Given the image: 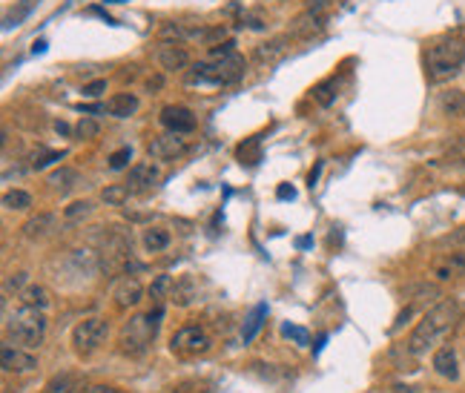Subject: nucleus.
Returning a JSON list of instances; mask_svg holds the SVG:
<instances>
[{
	"mask_svg": "<svg viewBox=\"0 0 465 393\" xmlns=\"http://www.w3.org/2000/svg\"><path fill=\"white\" fill-rule=\"evenodd\" d=\"M456 319H459V304L454 298H442L439 304H434L422 316V322L414 328V333L408 339V353H414V356L428 353L434 345H439L454 330Z\"/></svg>",
	"mask_w": 465,
	"mask_h": 393,
	"instance_id": "obj_1",
	"label": "nucleus"
},
{
	"mask_svg": "<svg viewBox=\"0 0 465 393\" xmlns=\"http://www.w3.org/2000/svg\"><path fill=\"white\" fill-rule=\"evenodd\" d=\"M465 63V41L456 32H448L425 49V75L431 84H445Z\"/></svg>",
	"mask_w": 465,
	"mask_h": 393,
	"instance_id": "obj_2",
	"label": "nucleus"
},
{
	"mask_svg": "<svg viewBox=\"0 0 465 393\" xmlns=\"http://www.w3.org/2000/svg\"><path fill=\"white\" fill-rule=\"evenodd\" d=\"M247 63L239 52H232L227 58H210L201 63H193V69H187L184 81L190 87H218V84H236L245 75Z\"/></svg>",
	"mask_w": 465,
	"mask_h": 393,
	"instance_id": "obj_3",
	"label": "nucleus"
},
{
	"mask_svg": "<svg viewBox=\"0 0 465 393\" xmlns=\"http://www.w3.org/2000/svg\"><path fill=\"white\" fill-rule=\"evenodd\" d=\"M164 316V310L159 307L155 313H146V316H132L124 328H121V336H118V348L124 356H144L155 339V333H159V322Z\"/></svg>",
	"mask_w": 465,
	"mask_h": 393,
	"instance_id": "obj_4",
	"label": "nucleus"
},
{
	"mask_svg": "<svg viewBox=\"0 0 465 393\" xmlns=\"http://www.w3.org/2000/svg\"><path fill=\"white\" fill-rule=\"evenodd\" d=\"M9 336L21 345V348H38L46 336V316L43 310L38 307H29V304H21L12 316H9Z\"/></svg>",
	"mask_w": 465,
	"mask_h": 393,
	"instance_id": "obj_5",
	"label": "nucleus"
},
{
	"mask_svg": "<svg viewBox=\"0 0 465 393\" xmlns=\"http://www.w3.org/2000/svg\"><path fill=\"white\" fill-rule=\"evenodd\" d=\"M107 322L104 319H84L72 330V345H75V353L78 356H92L104 342H107Z\"/></svg>",
	"mask_w": 465,
	"mask_h": 393,
	"instance_id": "obj_6",
	"label": "nucleus"
},
{
	"mask_svg": "<svg viewBox=\"0 0 465 393\" xmlns=\"http://www.w3.org/2000/svg\"><path fill=\"white\" fill-rule=\"evenodd\" d=\"M170 348H173V353H178V356H201V353L210 350V336H207L204 328L187 325V328L176 330Z\"/></svg>",
	"mask_w": 465,
	"mask_h": 393,
	"instance_id": "obj_7",
	"label": "nucleus"
},
{
	"mask_svg": "<svg viewBox=\"0 0 465 393\" xmlns=\"http://www.w3.org/2000/svg\"><path fill=\"white\" fill-rule=\"evenodd\" d=\"M187 144L184 138H178V132H164V135H155L146 144V155L152 161H176L178 155H184Z\"/></svg>",
	"mask_w": 465,
	"mask_h": 393,
	"instance_id": "obj_8",
	"label": "nucleus"
},
{
	"mask_svg": "<svg viewBox=\"0 0 465 393\" xmlns=\"http://www.w3.org/2000/svg\"><path fill=\"white\" fill-rule=\"evenodd\" d=\"M0 365H4L6 373H29L38 367V359L29 348H21V345H12L6 342L0 348Z\"/></svg>",
	"mask_w": 465,
	"mask_h": 393,
	"instance_id": "obj_9",
	"label": "nucleus"
},
{
	"mask_svg": "<svg viewBox=\"0 0 465 393\" xmlns=\"http://www.w3.org/2000/svg\"><path fill=\"white\" fill-rule=\"evenodd\" d=\"M159 181H161V170H159V167H155L152 161H138V164L129 170L127 187H129V193H149Z\"/></svg>",
	"mask_w": 465,
	"mask_h": 393,
	"instance_id": "obj_10",
	"label": "nucleus"
},
{
	"mask_svg": "<svg viewBox=\"0 0 465 393\" xmlns=\"http://www.w3.org/2000/svg\"><path fill=\"white\" fill-rule=\"evenodd\" d=\"M161 124L167 132H178V135H187L196 129V115L187 109V107H178V104H170L161 109Z\"/></svg>",
	"mask_w": 465,
	"mask_h": 393,
	"instance_id": "obj_11",
	"label": "nucleus"
},
{
	"mask_svg": "<svg viewBox=\"0 0 465 393\" xmlns=\"http://www.w3.org/2000/svg\"><path fill=\"white\" fill-rule=\"evenodd\" d=\"M155 58H159V63H161L164 72H181V69L190 66V55L178 43H161L159 52H155Z\"/></svg>",
	"mask_w": 465,
	"mask_h": 393,
	"instance_id": "obj_12",
	"label": "nucleus"
},
{
	"mask_svg": "<svg viewBox=\"0 0 465 393\" xmlns=\"http://www.w3.org/2000/svg\"><path fill=\"white\" fill-rule=\"evenodd\" d=\"M141 296H144V287H141V281L138 279H121L118 284H115V290H112V298H115V304L121 307V310H127V307H135L138 301H141Z\"/></svg>",
	"mask_w": 465,
	"mask_h": 393,
	"instance_id": "obj_13",
	"label": "nucleus"
},
{
	"mask_svg": "<svg viewBox=\"0 0 465 393\" xmlns=\"http://www.w3.org/2000/svg\"><path fill=\"white\" fill-rule=\"evenodd\" d=\"M434 276H437L439 281H451V279H459V276H465V250H456V253H451L448 259L437 262V267H434Z\"/></svg>",
	"mask_w": 465,
	"mask_h": 393,
	"instance_id": "obj_14",
	"label": "nucleus"
},
{
	"mask_svg": "<svg viewBox=\"0 0 465 393\" xmlns=\"http://www.w3.org/2000/svg\"><path fill=\"white\" fill-rule=\"evenodd\" d=\"M138 107H141V101H138V95H132V92H118V95H112V98L107 101V112H109L112 118H129V115L138 112Z\"/></svg>",
	"mask_w": 465,
	"mask_h": 393,
	"instance_id": "obj_15",
	"label": "nucleus"
},
{
	"mask_svg": "<svg viewBox=\"0 0 465 393\" xmlns=\"http://www.w3.org/2000/svg\"><path fill=\"white\" fill-rule=\"evenodd\" d=\"M434 370L442 376V379H456L459 376V362H456V350L454 348H439L437 353H434Z\"/></svg>",
	"mask_w": 465,
	"mask_h": 393,
	"instance_id": "obj_16",
	"label": "nucleus"
},
{
	"mask_svg": "<svg viewBox=\"0 0 465 393\" xmlns=\"http://www.w3.org/2000/svg\"><path fill=\"white\" fill-rule=\"evenodd\" d=\"M290 32H293L296 38H314V35H319V32H322V18H319V12L307 9L304 15H299V18L293 21Z\"/></svg>",
	"mask_w": 465,
	"mask_h": 393,
	"instance_id": "obj_17",
	"label": "nucleus"
},
{
	"mask_svg": "<svg viewBox=\"0 0 465 393\" xmlns=\"http://www.w3.org/2000/svg\"><path fill=\"white\" fill-rule=\"evenodd\" d=\"M264 319H267V304H256V307L250 310V316L245 319V328H242V342H245V345H250V342L256 339V333L262 330Z\"/></svg>",
	"mask_w": 465,
	"mask_h": 393,
	"instance_id": "obj_18",
	"label": "nucleus"
},
{
	"mask_svg": "<svg viewBox=\"0 0 465 393\" xmlns=\"http://www.w3.org/2000/svg\"><path fill=\"white\" fill-rule=\"evenodd\" d=\"M144 247H146L149 253L167 250V247H170V230H164V227H146V230H144Z\"/></svg>",
	"mask_w": 465,
	"mask_h": 393,
	"instance_id": "obj_19",
	"label": "nucleus"
},
{
	"mask_svg": "<svg viewBox=\"0 0 465 393\" xmlns=\"http://www.w3.org/2000/svg\"><path fill=\"white\" fill-rule=\"evenodd\" d=\"M284 43H287L284 38H273V41H267V43H259V46H256V60H262V63H276V60L284 58V52H287Z\"/></svg>",
	"mask_w": 465,
	"mask_h": 393,
	"instance_id": "obj_20",
	"label": "nucleus"
},
{
	"mask_svg": "<svg viewBox=\"0 0 465 393\" xmlns=\"http://www.w3.org/2000/svg\"><path fill=\"white\" fill-rule=\"evenodd\" d=\"M439 107H442L445 115H451V118H462V115H465V92H459V90L442 92Z\"/></svg>",
	"mask_w": 465,
	"mask_h": 393,
	"instance_id": "obj_21",
	"label": "nucleus"
},
{
	"mask_svg": "<svg viewBox=\"0 0 465 393\" xmlns=\"http://www.w3.org/2000/svg\"><path fill=\"white\" fill-rule=\"evenodd\" d=\"M49 184H52V190H55V193L66 195V193H69V190L78 184V173H75V170L60 167V170H55V173L49 176Z\"/></svg>",
	"mask_w": 465,
	"mask_h": 393,
	"instance_id": "obj_22",
	"label": "nucleus"
},
{
	"mask_svg": "<svg viewBox=\"0 0 465 393\" xmlns=\"http://www.w3.org/2000/svg\"><path fill=\"white\" fill-rule=\"evenodd\" d=\"M21 304H29V307H38V310H46L52 304V296L46 287H26L21 290Z\"/></svg>",
	"mask_w": 465,
	"mask_h": 393,
	"instance_id": "obj_23",
	"label": "nucleus"
},
{
	"mask_svg": "<svg viewBox=\"0 0 465 393\" xmlns=\"http://www.w3.org/2000/svg\"><path fill=\"white\" fill-rule=\"evenodd\" d=\"M52 224H55V215H49V212L35 215V218H29V221L23 224V235H26V239H35V235H46V232L52 230Z\"/></svg>",
	"mask_w": 465,
	"mask_h": 393,
	"instance_id": "obj_24",
	"label": "nucleus"
},
{
	"mask_svg": "<svg viewBox=\"0 0 465 393\" xmlns=\"http://www.w3.org/2000/svg\"><path fill=\"white\" fill-rule=\"evenodd\" d=\"M63 158V152H58V149H35L32 155H29V167L32 170H43V167H49L52 161H60Z\"/></svg>",
	"mask_w": 465,
	"mask_h": 393,
	"instance_id": "obj_25",
	"label": "nucleus"
},
{
	"mask_svg": "<svg viewBox=\"0 0 465 393\" xmlns=\"http://www.w3.org/2000/svg\"><path fill=\"white\" fill-rule=\"evenodd\" d=\"M339 95V84H336V77H328V81H322L316 90H314V98L322 104V107H331Z\"/></svg>",
	"mask_w": 465,
	"mask_h": 393,
	"instance_id": "obj_26",
	"label": "nucleus"
},
{
	"mask_svg": "<svg viewBox=\"0 0 465 393\" xmlns=\"http://www.w3.org/2000/svg\"><path fill=\"white\" fill-rule=\"evenodd\" d=\"M259 146H262L259 138H247V141L239 146V158H242V164H259V161H262Z\"/></svg>",
	"mask_w": 465,
	"mask_h": 393,
	"instance_id": "obj_27",
	"label": "nucleus"
},
{
	"mask_svg": "<svg viewBox=\"0 0 465 393\" xmlns=\"http://www.w3.org/2000/svg\"><path fill=\"white\" fill-rule=\"evenodd\" d=\"M4 207L6 210H29L32 207V195L23 193V190H9L4 195Z\"/></svg>",
	"mask_w": 465,
	"mask_h": 393,
	"instance_id": "obj_28",
	"label": "nucleus"
},
{
	"mask_svg": "<svg viewBox=\"0 0 465 393\" xmlns=\"http://www.w3.org/2000/svg\"><path fill=\"white\" fill-rule=\"evenodd\" d=\"M32 6H35V0H21V4H18V9H12L6 18H4V26L6 29H12V26H21V21L32 12Z\"/></svg>",
	"mask_w": 465,
	"mask_h": 393,
	"instance_id": "obj_29",
	"label": "nucleus"
},
{
	"mask_svg": "<svg viewBox=\"0 0 465 393\" xmlns=\"http://www.w3.org/2000/svg\"><path fill=\"white\" fill-rule=\"evenodd\" d=\"M173 279L170 276H155V281L149 284V296L155 298V301H161V298H167V293H173Z\"/></svg>",
	"mask_w": 465,
	"mask_h": 393,
	"instance_id": "obj_30",
	"label": "nucleus"
},
{
	"mask_svg": "<svg viewBox=\"0 0 465 393\" xmlns=\"http://www.w3.org/2000/svg\"><path fill=\"white\" fill-rule=\"evenodd\" d=\"M98 132H101V126H98V121L90 118V115H84L81 121L75 124V135H78V138H84V141H87V138H95Z\"/></svg>",
	"mask_w": 465,
	"mask_h": 393,
	"instance_id": "obj_31",
	"label": "nucleus"
},
{
	"mask_svg": "<svg viewBox=\"0 0 465 393\" xmlns=\"http://www.w3.org/2000/svg\"><path fill=\"white\" fill-rule=\"evenodd\" d=\"M78 387H75V379L72 376H58V379H52L49 384H46V390L43 393H75Z\"/></svg>",
	"mask_w": 465,
	"mask_h": 393,
	"instance_id": "obj_32",
	"label": "nucleus"
},
{
	"mask_svg": "<svg viewBox=\"0 0 465 393\" xmlns=\"http://www.w3.org/2000/svg\"><path fill=\"white\" fill-rule=\"evenodd\" d=\"M129 161H132V149L129 146H121V149H115L109 155V170H124Z\"/></svg>",
	"mask_w": 465,
	"mask_h": 393,
	"instance_id": "obj_33",
	"label": "nucleus"
},
{
	"mask_svg": "<svg viewBox=\"0 0 465 393\" xmlns=\"http://www.w3.org/2000/svg\"><path fill=\"white\" fill-rule=\"evenodd\" d=\"M239 26H247V29H264V26H267V18H264L262 12H242Z\"/></svg>",
	"mask_w": 465,
	"mask_h": 393,
	"instance_id": "obj_34",
	"label": "nucleus"
},
{
	"mask_svg": "<svg viewBox=\"0 0 465 393\" xmlns=\"http://www.w3.org/2000/svg\"><path fill=\"white\" fill-rule=\"evenodd\" d=\"M282 333H284L287 339H293L296 345H301V348H307V345H310V336H307V330H304V328H296V325H282Z\"/></svg>",
	"mask_w": 465,
	"mask_h": 393,
	"instance_id": "obj_35",
	"label": "nucleus"
},
{
	"mask_svg": "<svg viewBox=\"0 0 465 393\" xmlns=\"http://www.w3.org/2000/svg\"><path fill=\"white\" fill-rule=\"evenodd\" d=\"M90 212H92V204H90V201H75V204H69V207L63 210V215H66L69 221L84 218V215H90Z\"/></svg>",
	"mask_w": 465,
	"mask_h": 393,
	"instance_id": "obj_36",
	"label": "nucleus"
},
{
	"mask_svg": "<svg viewBox=\"0 0 465 393\" xmlns=\"http://www.w3.org/2000/svg\"><path fill=\"white\" fill-rule=\"evenodd\" d=\"M127 195H129V187H127V184H124V187H107V190H104V201H107V204H121Z\"/></svg>",
	"mask_w": 465,
	"mask_h": 393,
	"instance_id": "obj_37",
	"label": "nucleus"
},
{
	"mask_svg": "<svg viewBox=\"0 0 465 393\" xmlns=\"http://www.w3.org/2000/svg\"><path fill=\"white\" fill-rule=\"evenodd\" d=\"M101 92H107V81H104V77H98V81H92V84L84 87V95L87 98H98Z\"/></svg>",
	"mask_w": 465,
	"mask_h": 393,
	"instance_id": "obj_38",
	"label": "nucleus"
},
{
	"mask_svg": "<svg viewBox=\"0 0 465 393\" xmlns=\"http://www.w3.org/2000/svg\"><path fill=\"white\" fill-rule=\"evenodd\" d=\"M224 38H227V29H224V26H213V29L204 32V41H207V43H218V41H224Z\"/></svg>",
	"mask_w": 465,
	"mask_h": 393,
	"instance_id": "obj_39",
	"label": "nucleus"
},
{
	"mask_svg": "<svg viewBox=\"0 0 465 393\" xmlns=\"http://www.w3.org/2000/svg\"><path fill=\"white\" fill-rule=\"evenodd\" d=\"M23 284H26V273H18V276H9V279H6L4 290H6V293H12V290H21Z\"/></svg>",
	"mask_w": 465,
	"mask_h": 393,
	"instance_id": "obj_40",
	"label": "nucleus"
},
{
	"mask_svg": "<svg viewBox=\"0 0 465 393\" xmlns=\"http://www.w3.org/2000/svg\"><path fill=\"white\" fill-rule=\"evenodd\" d=\"M81 393H127V390H118V387H107V384H92V387L81 390Z\"/></svg>",
	"mask_w": 465,
	"mask_h": 393,
	"instance_id": "obj_41",
	"label": "nucleus"
},
{
	"mask_svg": "<svg viewBox=\"0 0 465 393\" xmlns=\"http://www.w3.org/2000/svg\"><path fill=\"white\" fill-rule=\"evenodd\" d=\"M279 198H296V190L287 187V184H282V187H279Z\"/></svg>",
	"mask_w": 465,
	"mask_h": 393,
	"instance_id": "obj_42",
	"label": "nucleus"
},
{
	"mask_svg": "<svg viewBox=\"0 0 465 393\" xmlns=\"http://www.w3.org/2000/svg\"><path fill=\"white\" fill-rule=\"evenodd\" d=\"M55 132H58V135H69L72 129H69V124H63V121H55Z\"/></svg>",
	"mask_w": 465,
	"mask_h": 393,
	"instance_id": "obj_43",
	"label": "nucleus"
},
{
	"mask_svg": "<svg viewBox=\"0 0 465 393\" xmlns=\"http://www.w3.org/2000/svg\"><path fill=\"white\" fill-rule=\"evenodd\" d=\"M319 170H322V164H316V170H314V173H310V178H307V181H310V187H314V184H316V178H319Z\"/></svg>",
	"mask_w": 465,
	"mask_h": 393,
	"instance_id": "obj_44",
	"label": "nucleus"
},
{
	"mask_svg": "<svg viewBox=\"0 0 465 393\" xmlns=\"http://www.w3.org/2000/svg\"><path fill=\"white\" fill-rule=\"evenodd\" d=\"M146 87H149V90H159V87H161V77H149Z\"/></svg>",
	"mask_w": 465,
	"mask_h": 393,
	"instance_id": "obj_45",
	"label": "nucleus"
},
{
	"mask_svg": "<svg viewBox=\"0 0 465 393\" xmlns=\"http://www.w3.org/2000/svg\"><path fill=\"white\" fill-rule=\"evenodd\" d=\"M32 52L38 55V52H46V41H35V46H32Z\"/></svg>",
	"mask_w": 465,
	"mask_h": 393,
	"instance_id": "obj_46",
	"label": "nucleus"
},
{
	"mask_svg": "<svg viewBox=\"0 0 465 393\" xmlns=\"http://www.w3.org/2000/svg\"><path fill=\"white\" fill-rule=\"evenodd\" d=\"M397 393H417V387H402V384H397Z\"/></svg>",
	"mask_w": 465,
	"mask_h": 393,
	"instance_id": "obj_47",
	"label": "nucleus"
},
{
	"mask_svg": "<svg viewBox=\"0 0 465 393\" xmlns=\"http://www.w3.org/2000/svg\"><path fill=\"white\" fill-rule=\"evenodd\" d=\"M107 4H124V0H107Z\"/></svg>",
	"mask_w": 465,
	"mask_h": 393,
	"instance_id": "obj_48",
	"label": "nucleus"
},
{
	"mask_svg": "<svg viewBox=\"0 0 465 393\" xmlns=\"http://www.w3.org/2000/svg\"><path fill=\"white\" fill-rule=\"evenodd\" d=\"M6 393H9V387H6Z\"/></svg>",
	"mask_w": 465,
	"mask_h": 393,
	"instance_id": "obj_49",
	"label": "nucleus"
}]
</instances>
